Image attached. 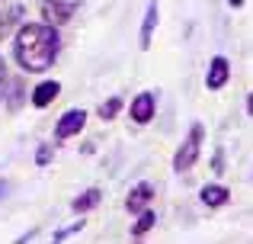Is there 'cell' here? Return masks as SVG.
<instances>
[{"mask_svg": "<svg viewBox=\"0 0 253 244\" xmlns=\"http://www.w3.org/2000/svg\"><path fill=\"white\" fill-rule=\"evenodd\" d=\"M16 61L23 71H48L61 51V39L51 23H23L16 32Z\"/></svg>", "mask_w": 253, "mask_h": 244, "instance_id": "1", "label": "cell"}, {"mask_svg": "<svg viewBox=\"0 0 253 244\" xmlns=\"http://www.w3.org/2000/svg\"><path fill=\"white\" fill-rule=\"evenodd\" d=\"M202 138H205L202 122H192V129H189V135H186V142L179 145L176 154H173V170H176V174L189 170L192 164L199 161V148H202Z\"/></svg>", "mask_w": 253, "mask_h": 244, "instance_id": "2", "label": "cell"}, {"mask_svg": "<svg viewBox=\"0 0 253 244\" xmlns=\"http://www.w3.org/2000/svg\"><path fill=\"white\" fill-rule=\"evenodd\" d=\"M81 10V0H45L42 3V16L48 19L51 26H64L71 23V16Z\"/></svg>", "mask_w": 253, "mask_h": 244, "instance_id": "3", "label": "cell"}, {"mask_svg": "<svg viewBox=\"0 0 253 244\" xmlns=\"http://www.w3.org/2000/svg\"><path fill=\"white\" fill-rule=\"evenodd\" d=\"M84 122H86V113H84V109H68V113L58 119V125H55V138H58V142H64V138L81 135Z\"/></svg>", "mask_w": 253, "mask_h": 244, "instance_id": "4", "label": "cell"}, {"mask_svg": "<svg viewBox=\"0 0 253 244\" xmlns=\"http://www.w3.org/2000/svg\"><path fill=\"white\" fill-rule=\"evenodd\" d=\"M154 109H157V103H154V94H138L135 100H131V122H138V125H148L151 119H154Z\"/></svg>", "mask_w": 253, "mask_h": 244, "instance_id": "5", "label": "cell"}, {"mask_svg": "<svg viewBox=\"0 0 253 244\" xmlns=\"http://www.w3.org/2000/svg\"><path fill=\"white\" fill-rule=\"evenodd\" d=\"M228 77H231V64H228V58H211V64H209V74H205V87L209 90H221L224 84H228Z\"/></svg>", "mask_w": 253, "mask_h": 244, "instance_id": "6", "label": "cell"}, {"mask_svg": "<svg viewBox=\"0 0 253 244\" xmlns=\"http://www.w3.org/2000/svg\"><path fill=\"white\" fill-rule=\"evenodd\" d=\"M151 199H154L151 183H138V187L128 193V199H125V209H128V212H141V209L151 206Z\"/></svg>", "mask_w": 253, "mask_h": 244, "instance_id": "7", "label": "cell"}, {"mask_svg": "<svg viewBox=\"0 0 253 244\" xmlns=\"http://www.w3.org/2000/svg\"><path fill=\"white\" fill-rule=\"evenodd\" d=\"M58 94H61V84H58V81H42L36 90H32V103H36L39 109H45Z\"/></svg>", "mask_w": 253, "mask_h": 244, "instance_id": "8", "label": "cell"}, {"mask_svg": "<svg viewBox=\"0 0 253 244\" xmlns=\"http://www.w3.org/2000/svg\"><path fill=\"white\" fill-rule=\"evenodd\" d=\"M157 19H161V10H157V0H151L148 3V13H144V23H141V49H151V36H154V26Z\"/></svg>", "mask_w": 253, "mask_h": 244, "instance_id": "9", "label": "cell"}, {"mask_svg": "<svg viewBox=\"0 0 253 244\" xmlns=\"http://www.w3.org/2000/svg\"><path fill=\"white\" fill-rule=\"evenodd\" d=\"M23 16H26V10H23L19 3H13L6 13H0V39H6V36H10V32L16 29L19 23H23Z\"/></svg>", "mask_w": 253, "mask_h": 244, "instance_id": "10", "label": "cell"}, {"mask_svg": "<svg viewBox=\"0 0 253 244\" xmlns=\"http://www.w3.org/2000/svg\"><path fill=\"white\" fill-rule=\"evenodd\" d=\"M228 199H231L228 187H215V183H211V187H205V190H202V202H205L209 209H218V206H224Z\"/></svg>", "mask_w": 253, "mask_h": 244, "instance_id": "11", "label": "cell"}, {"mask_svg": "<svg viewBox=\"0 0 253 244\" xmlns=\"http://www.w3.org/2000/svg\"><path fill=\"white\" fill-rule=\"evenodd\" d=\"M154 219H157V215L151 212V209H141V219L135 222V228H131V235H135V238H141V235H148L151 228H154Z\"/></svg>", "mask_w": 253, "mask_h": 244, "instance_id": "12", "label": "cell"}, {"mask_svg": "<svg viewBox=\"0 0 253 244\" xmlns=\"http://www.w3.org/2000/svg\"><path fill=\"white\" fill-rule=\"evenodd\" d=\"M99 196H103L99 190H86V193H81V196L74 199V209H77V212H86V209H93V206L99 202Z\"/></svg>", "mask_w": 253, "mask_h": 244, "instance_id": "13", "label": "cell"}, {"mask_svg": "<svg viewBox=\"0 0 253 244\" xmlns=\"http://www.w3.org/2000/svg\"><path fill=\"white\" fill-rule=\"evenodd\" d=\"M119 109H122V100H119V97H112V100H106L103 106H99V116H103V119L109 122V119H116Z\"/></svg>", "mask_w": 253, "mask_h": 244, "instance_id": "14", "label": "cell"}, {"mask_svg": "<svg viewBox=\"0 0 253 244\" xmlns=\"http://www.w3.org/2000/svg\"><path fill=\"white\" fill-rule=\"evenodd\" d=\"M23 106V81H13V94H10V109Z\"/></svg>", "mask_w": 253, "mask_h": 244, "instance_id": "15", "label": "cell"}, {"mask_svg": "<svg viewBox=\"0 0 253 244\" xmlns=\"http://www.w3.org/2000/svg\"><path fill=\"white\" fill-rule=\"evenodd\" d=\"M77 232H84V219L74 222V225H68V228H61V232H55V241H64V238H71V235H77Z\"/></svg>", "mask_w": 253, "mask_h": 244, "instance_id": "16", "label": "cell"}, {"mask_svg": "<svg viewBox=\"0 0 253 244\" xmlns=\"http://www.w3.org/2000/svg\"><path fill=\"white\" fill-rule=\"evenodd\" d=\"M36 161H39V164H48V161H51V148H48V145H42V148H39Z\"/></svg>", "mask_w": 253, "mask_h": 244, "instance_id": "17", "label": "cell"}, {"mask_svg": "<svg viewBox=\"0 0 253 244\" xmlns=\"http://www.w3.org/2000/svg\"><path fill=\"white\" fill-rule=\"evenodd\" d=\"M3 84H6V61L0 58V100H3Z\"/></svg>", "mask_w": 253, "mask_h": 244, "instance_id": "18", "label": "cell"}, {"mask_svg": "<svg viewBox=\"0 0 253 244\" xmlns=\"http://www.w3.org/2000/svg\"><path fill=\"white\" fill-rule=\"evenodd\" d=\"M247 116H253V94H250V100H247Z\"/></svg>", "mask_w": 253, "mask_h": 244, "instance_id": "19", "label": "cell"}, {"mask_svg": "<svg viewBox=\"0 0 253 244\" xmlns=\"http://www.w3.org/2000/svg\"><path fill=\"white\" fill-rule=\"evenodd\" d=\"M228 3H231V6H244V0H228Z\"/></svg>", "mask_w": 253, "mask_h": 244, "instance_id": "20", "label": "cell"}]
</instances>
